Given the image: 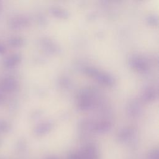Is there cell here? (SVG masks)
Masks as SVG:
<instances>
[{
	"instance_id": "6da1fadb",
	"label": "cell",
	"mask_w": 159,
	"mask_h": 159,
	"mask_svg": "<svg viewBox=\"0 0 159 159\" xmlns=\"http://www.w3.org/2000/svg\"><path fill=\"white\" fill-rule=\"evenodd\" d=\"M20 61V57L16 54L7 57L3 61V65L6 68H12Z\"/></svg>"
},
{
	"instance_id": "7a4b0ae2",
	"label": "cell",
	"mask_w": 159,
	"mask_h": 159,
	"mask_svg": "<svg viewBox=\"0 0 159 159\" xmlns=\"http://www.w3.org/2000/svg\"><path fill=\"white\" fill-rule=\"evenodd\" d=\"M10 44L12 46H21L22 43V40L19 37H13L9 40Z\"/></svg>"
},
{
	"instance_id": "3957f363",
	"label": "cell",
	"mask_w": 159,
	"mask_h": 159,
	"mask_svg": "<svg viewBox=\"0 0 159 159\" xmlns=\"http://www.w3.org/2000/svg\"><path fill=\"white\" fill-rule=\"evenodd\" d=\"M3 86L5 88V89L9 90H12L13 88V81H12L11 79H7L5 80L3 83Z\"/></svg>"
},
{
	"instance_id": "277c9868",
	"label": "cell",
	"mask_w": 159,
	"mask_h": 159,
	"mask_svg": "<svg viewBox=\"0 0 159 159\" xmlns=\"http://www.w3.org/2000/svg\"><path fill=\"white\" fill-rule=\"evenodd\" d=\"M9 129L8 124L5 121H0V132L7 131Z\"/></svg>"
},
{
	"instance_id": "5b68a950",
	"label": "cell",
	"mask_w": 159,
	"mask_h": 159,
	"mask_svg": "<svg viewBox=\"0 0 159 159\" xmlns=\"http://www.w3.org/2000/svg\"><path fill=\"white\" fill-rule=\"evenodd\" d=\"M5 52H6L5 46L2 44H0V55L4 54L5 53Z\"/></svg>"
}]
</instances>
